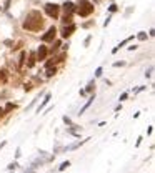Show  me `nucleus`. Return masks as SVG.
Returning <instances> with one entry per match:
<instances>
[{"label":"nucleus","mask_w":155,"mask_h":173,"mask_svg":"<svg viewBox=\"0 0 155 173\" xmlns=\"http://www.w3.org/2000/svg\"><path fill=\"white\" fill-rule=\"evenodd\" d=\"M42 27H43V18L40 15V12H37V10L29 12L25 22H24V28L30 30V32H38Z\"/></svg>","instance_id":"f257e3e1"},{"label":"nucleus","mask_w":155,"mask_h":173,"mask_svg":"<svg viewBox=\"0 0 155 173\" xmlns=\"http://www.w3.org/2000/svg\"><path fill=\"white\" fill-rule=\"evenodd\" d=\"M75 12L79 13L80 17H87L93 12V4H90L88 0H79V4L75 7Z\"/></svg>","instance_id":"f03ea898"},{"label":"nucleus","mask_w":155,"mask_h":173,"mask_svg":"<svg viewBox=\"0 0 155 173\" xmlns=\"http://www.w3.org/2000/svg\"><path fill=\"white\" fill-rule=\"evenodd\" d=\"M45 12H47L48 17L57 18V17H59V13H60V7L57 4H47L45 5Z\"/></svg>","instance_id":"7ed1b4c3"},{"label":"nucleus","mask_w":155,"mask_h":173,"mask_svg":"<svg viewBox=\"0 0 155 173\" xmlns=\"http://www.w3.org/2000/svg\"><path fill=\"white\" fill-rule=\"evenodd\" d=\"M55 35H57V28H55V27H50V28L47 30V34H43L42 40L43 42H52L55 38Z\"/></svg>","instance_id":"20e7f679"},{"label":"nucleus","mask_w":155,"mask_h":173,"mask_svg":"<svg viewBox=\"0 0 155 173\" xmlns=\"http://www.w3.org/2000/svg\"><path fill=\"white\" fill-rule=\"evenodd\" d=\"M73 32H75V25H73V23H68V27H65V28H63L62 37L63 38H68L72 34H73Z\"/></svg>","instance_id":"39448f33"},{"label":"nucleus","mask_w":155,"mask_h":173,"mask_svg":"<svg viewBox=\"0 0 155 173\" xmlns=\"http://www.w3.org/2000/svg\"><path fill=\"white\" fill-rule=\"evenodd\" d=\"M63 10H65V15H72V13L75 12V5L72 4V2H65L63 4Z\"/></svg>","instance_id":"423d86ee"},{"label":"nucleus","mask_w":155,"mask_h":173,"mask_svg":"<svg viewBox=\"0 0 155 173\" xmlns=\"http://www.w3.org/2000/svg\"><path fill=\"white\" fill-rule=\"evenodd\" d=\"M45 57H47V47L40 45V48H38V52H37V58L38 60H45Z\"/></svg>","instance_id":"0eeeda50"},{"label":"nucleus","mask_w":155,"mask_h":173,"mask_svg":"<svg viewBox=\"0 0 155 173\" xmlns=\"http://www.w3.org/2000/svg\"><path fill=\"white\" fill-rule=\"evenodd\" d=\"M48 100H50V93H47V95H45V98H43V101L40 103V107H38V110H37L38 113H40V110H43V107H45L47 103H48Z\"/></svg>","instance_id":"6e6552de"},{"label":"nucleus","mask_w":155,"mask_h":173,"mask_svg":"<svg viewBox=\"0 0 155 173\" xmlns=\"http://www.w3.org/2000/svg\"><path fill=\"white\" fill-rule=\"evenodd\" d=\"M132 38H134V37H129V38H125L123 42H120V43H118V45H117V47H115V48H113V50H112V53H115V52H118V48H120V47H123V45H125V43H129L130 40H132Z\"/></svg>","instance_id":"1a4fd4ad"},{"label":"nucleus","mask_w":155,"mask_h":173,"mask_svg":"<svg viewBox=\"0 0 155 173\" xmlns=\"http://www.w3.org/2000/svg\"><path fill=\"white\" fill-rule=\"evenodd\" d=\"M35 65V53H30V60H29V64H27V67L32 68Z\"/></svg>","instance_id":"9d476101"},{"label":"nucleus","mask_w":155,"mask_h":173,"mask_svg":"<svg viewBox=\"0 0 155 173\" xmlns=\"http://www.w3.org/2000/svg\"><path fill=\"white\" fill-rule=\"evenodd\" d=\"M92 101H93V97H92V98H90V100H88V101H87V103H85V107H84V108H80V115H82V113H84V112H85V110H87V108H88V107L92 105Z\"/></svg>","instance_id":"9b49d317"},{"label":"nucleus","mask_w":155,"mask_h":173,"mask_svg":"<svg viewBox=\"0 0 155 173\" xmlns=\"http://www.w3.org/2000/svg\"><path fill=\"white\" fill-rule=\"evenodd\" d=\"M0 82H7V72L0 70Z\"/></svg>","instance_id":"f8f14e48"},{"label":"nucleus","mask_w":155,"mask_h":173,"mask_svg":"<svg viewBox=\"0 0 155 173\" xmlns=\"http://www.w3.org/2000/svg\"><path fill=\"white\" fill-rule=\"evenodd\" d=\"M13 108H15V105H13V103H7V105H5V108H4V112L7 113V112H10V110H13Z\"/></svg>","instance_id":"ddd939ff"},{"label":"nucleus","mask_w":155,"mask_h":173,"mask_svg":"<svg viewBox=\"0 0 155 173\" xmlns=\"http://www.w3.org/2000/svg\"><path fill=\"white\" fill-rule=\"evenodd\" d=\"M55 72H57V70H55V68L48 67V68H47V77H52V75H55Z\"/></svg>","instance_id":"4468645a"},{"label":"nucleus","mask_w":155,"mask_h":173,"mask_svg":"<svg viewBox=\"0 0 155 173\" xmlns=\"http://www.w3.org/2000/svg\"><path fill=\"white\" fill-rule=\"evenodd\" d=\"M68 166H70V161H63V163L60 165V172H63V170L68 168Z\"/></svg>","instance_id":"2eb2a0df"},{"label":"nucleus","mask_w":155,"mask_h":173,"mask_svg":"<svg viewBox=\"0 0 155 173\" xmlns=\"http://www.w3.org/2000/svg\"><path fill=\"white\" fill-rule=\"evenodd\" d=\"M62 22H63V23H72V15H65Z\"/></svg>","instance_id":"dca6fc26"},{"label":"nucleus","mask_w":155,"mask_h":173,"mask_svg":"<svg viewBox=\"0 0 155 173\" xmlns=\"http://www.w3.org/2000/svg\"><path fill=\"white\" fill-rule=\"evenodd\" d=\"M59 47H60V42H55V45L54 47H52V53H55V52H57V50H59Z\"/></svg>","instance_id":"f3484780"},{"label":"nucleus","mask_w":155,"mask_h":173,"mask_svg":"<svg viewBox=\"0 0 155 173\" xmlns=\"http://www.w3.org/2000/svg\"><path fill=\"white\" fill-rule=\"evenodd\" d=\"M137 37H138V40H145V38H147V34H145V32H140Z\"/></svg>","instance_id":"a211bd4d"},{"label":"nucleus","mask_w":155,"mask_h":173,"mask_svg":"<svg viewBox=\"0 0 155 173\" xmlns=\"http://www.w3.org/2000/svg\"><path fill=\"white\" fill-rule=\"evenodd\" d=\"M93 87H95V85H93V82H90V83H88V87H87V92H92Z\"/></svg>","instance_id":"6ab92c4d"},{"label":"nucleus","mask_w":155,"mask_h":173,"mask_svg":"<svg viewBox=\"0 0 155 173\" xmlns=\"http://www.w3.org/2000/svg\"><path fill=\"white\" fill-rule=\"evenodd\" d=\"M24 88H25V92H30V90H32V83H27Z\"/></svg>","instance_id":"aec40b11"},{"label":"nucleus","mask_w":155,"mask_h":173,"mask_svg":"<svg viewBox=\"0 0 155 173\" xmlns=\"http://www.w3.org/2000/svg\"><path fill=\"white\" fill-rule=\"evenodd\" d=\"M95 77H102V68H97V72H95Z\"/></svg>","instance_id":"412c9836"},{"label":"nucleus","mask_w":155,"mask_h":173,"mask_svg":"<svg viewBox=\"0 0 155 173\" xmlns=\"http://www.w3.org/2000/svg\"><path fill=\"white\" fill-rule=\"evenodd\" d=\"M63 122L67 123V125H72V122H70V118H67V117H63Z\"/></svg>","instance_id":"4be33fe9"},{"label":"nucleus","mask_w":155,"mask_h":173,"mask_svg":"<svg viewBox=\"0 0 155 173\" xmlns=\"http://www.w3.org/2000/svg\"><path fill=\"white\" fill-rule=\"evenodd\" d=\"M15 166H17V163H10L9 166H7V168H9V170H13V168H15Z\"/></svg>","instance_id":"5701e85b"},{"label":"nucleus","mask_w":155,"mask_h":173,"mask_svg":"<svg viewBox=\"0 0 155 173\" xmlns=\"http://www.w3.org/2000/svg\"><path fill=\"white\" fill-rule=\"evenodd\" d=\"M110 12H117V5H110Z\"/></svg>","instance_id":"b1692460"},{"label":"nucleus","mask_w":155,"mask_h":173,"mask_svg":"<svg viewBox=\"0 0 155 173\" xmlns=\"http://www.w3.org/2000/svg\"><path fill=\"white\" fill-rule=\"evenodd\" d=\"M5 115V112H4V108H0V118H2V117H4Z\"/></svg>","instance_id":"393cba45"},{"label":"nucleus","mask_w":155,"mask_h":173,"mask_svg":"<svg viewBox=\"0 0 155 173\" xmlns=\"http://www.w3.org/2000/svg\"><path fill=\"white\" fill-rule=\"evenodd\" d=\"M25 173H35V168H34V166H32V168H30L29 172H25Z\"/></svg>","instance_id":"a878e982"},{"label":"nucleus","mask_w":155,"mask_h":173,"mask_svg":"<svg viewBox=\"0 0 155 173\" xmlns=\"http://www.w3.org/2000/svg\"><path fill=\"white\" fill-rule=\"evenodd\" d=\"M5 147V142H2V143H0V148H4Z\"/></svg>","instance_id":"bb28decb"}]
</instances>
